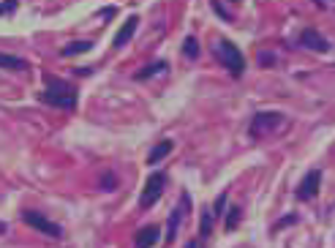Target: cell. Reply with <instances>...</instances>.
I'll return each instance as SVG.
<instances>
[{
  "mask_svg": "<svg viewBox=\"0 0 335 248\" xmlns=\"http://www.w3.org/2000/svg\"><path fill=\"white\" fill-rule=\"evenodd\" d=\"M164 69H166L164 60H156V63H150V66H145V69H139V71H137V79H150V77H156V74L164 71Z\"/></svg>",
  "mask_w": 335,
  "mask_h": 248,
  "instance_id": "13",
  "label": "cell"
},
{
  "mask_svg": "<svg viewBox=\"0 0 335 248\" xmlns=\"http://www.w3.org/2000/svg\"><path fill=\"white\" fill-rule=\"evenodd\" d=\"M185 248H205V245H202V237H199V240H191V243L185 245Z\"/></svg>",
  "mask_w": 335,
  "mask_h": 248,
  "instance_id": "20",
  "label": "cell"
},
{
  "mask_svg": "<svg viewBox=\"0 0 335 248\" xmlns=\"http://www.w3.org/2000/svg\"><path fill=\"white\" fill-rule=\"evenodd\" d=\"M85 49H90V44L74 41V44H69V46H63V55H77V52H85Z\"/></svg>",
  "mask_w": 335,
  "mask_h": 248,
  "instance_id": "16",
  "label": "cell"
},
{
  "mask_svg": "<svg viewBox=\"0 0 335 248\" xmlns=\"http://www.w3.org/2000/svg\"><path fill=\"white\" fill-rule=\"evenodd\" d=\"M183 52H185L188 57H199V44H196V38H193V36H188V38H185Z\"/></svg>",
  "mask_w": 335,
  "mask_h": 248,
  "instance_id": "15",
  "label": "cell"
},
{
  "mask_svg": "<svg viewBox=\"0 0 335 248\" xmlns=\"http://www.w3.org/2000/svg\"><path fill=\"white\" fill-rule=\"evenodd\" d=\"M17 9V0H6V3H0V14H9V11Z\"/></svg>",
  "mask_w": 335,
  "mask_h": 248,
  "instance_id": "19",
  "label": "cell"
},
{
  "mask_svg": "<svg viewBox=\"0 0 335 248\" xmlns=\"http://www.w3.org/2000/svg\"><path fill=\"white\" fill-rule=\"evenodd\" d=\"M41 101L49 106H57V109H74L77 106V90L69 82L46 77V93H41Z\"/></svg>",
  "mask_w": 335,
  "mask_h": 248,
  "instance_id": "1",
  "label": "cell"
},
{
  "mask_svg": "<svg viewBox=\"0 0 335 248\" xmlns=\"http://www.w3.org/2000/svg\"><path fill=\"white\" fill-rule=\"evenodd\" d=\"M188 207H191V197H188V194H183V197H180V205L172 210V218H169V224H166V234H164L166 243H172V240L177 237V229H180V224H183V216H185Z\"/></svg>",
  "mask_w": 335,
  "mask_h": 248,
  "instance_id": "6",
  "label": "cell"
},
{
  "mask_svg": "<svg viewBox=\"0 0 335 248\" xmlns=\"http://www.w3.org/2000/svg\"><path fill=\"white\" fill-rule=\"evenodd\" d=\"M237 224H240V207H232L229 216H226V232H232Z\"/></svg>",
  "mask_w": 335,
  "mask_h": 248,
  "instance_id": "17",
  "label": "cell"
},
{
  "mask_svg": "<svg viewBox=\"0 0 335 248\" xmlns=\"http://www.w3.org/2000/svg\"><path fill=\"white\" fill-rule=\"evenodd\" d=\"M117 185V177L112 175V172H106V177H104V191H112Z\"/></svg>",
  "mask_w": 335,
  "mask_h": 248,
  "instance_id": "18",
  "label": "cell"
},
{
  "mask_svg": "<svg viewBox=\"0 0 335 248\" xmlns=\"http://www.w3.org/2000/svg\"><path fill=\"white\" fill-rule=\"evenodd\" d=\"M137 25H139V17H128V19H125V25L117 30L115 41H112V44H115V49H120V46H125V44L131 41L133 33H137Z\"/></svg>",
  "mask_w": 335,
  "mask_h": 248,
  "instance_id": "9",
  "label": "cell"
},
{
  "mask_svg": "<svg viewBox=\"0 0 335 248\" xmlns=\"http://www.w3.org/2000/svg\"><path fill=\"white\" fill-rule=\"evenodd\" d=\"M158 243V226H142L133 237V245L137 248H153Z\"/></svg>",
  "mask_w": 335,
  "mask_h": 248,
  "instance_id": "10",
  "label": "cell"
},
{
  "mask_svg": "<svg viewBox=\"0 0 335 248\" xmlns=\"http://www.w3.org/2000/svg\"><path fill=\"white\" fill-rule=\"evenodd\" d=\"M319 185H321V169H311L303 180H300L297 197L300 199H313V197H316V191H319Z\"/></svg>",
  "mask_w": 335,
  "mask_h": 248,
  "instance_id": "7",
  "label": "cell"
},
{
  "mask_svg": "<svg viewBox=\"0 0 335 248\" xmlns=\"http://www.w3.org/2000/svg\"><path fill=\"white\" fill-rule=\"evenodd\" d=\"M216 52H218V60L229 69L234 77H240V74L245 71V60H243V52L237 49L232 41H226V38H218L216 44Z\"/></svg>",
  "mask_w": 335,
  "mask_h": 248,
  "instance_id": "2",
  "label": "cell"
},
{
  "mask_svg": "<svg viewBox=\"0 0 335 248\" xmlns=\"http://www.w3.org/2000/svg\"><path fill=\"white\" fill-rule=\"evenodd\" d=\"M284 123L281 112H256L251 120V134L253 137H267V134L278 131V126Z\"/></svg>",
  "mask_w": 335,
  "mask_h": 248,
  "instance_id": "4",
  "label": "cell"
},
{
  "mask_svg": "<svg viewBox=\"0 0 335 248\" xmlns=\"http://www.w3.org/2000/svg\"><path fill=\"white\" fill-rule=\"evenodd\" d=\"M210 234H213V213L205 210V213H202V232H199V237L207 240Z\"/></svg>",
  "mask_w": 335,
  "mask_h": 248,
  "instance_id": "14",
  "label": "cell"
},
{
  "mask_svg": "<svg viewBox=\"0 0 335 248\" xmlns=\"http://www.w3.org/2000/svg\"><path fill=\"white\" fill-rule=\"evenodd\" d=\"M0 69L25 71V69H28V63H25L22 57H17V55H6V52H0Z\"/></svg>",
  "mask_w": 335,
  "mask_h": 248,
  "instance_id": "12",
  "label": "cell"
},
{
  "mask_svg": "<svg viewBox=\"0 0 335 248\" xmlns=\"http://www.w3.org/2000/svg\"><path fill=\"white\" fill-rule=\"evenodd\" d=\"M172 147H175V145H172V139H161V142L153 147L150 153H147V164H150V166L161 164V161H164V158L172 153Z\"/></svg>",
  "mask_w": 335,
  "mask_h": 248,
  "instance_id": "11",
  "label": "cell"
},
{
  "mask_svg": "<svg viewBox=\"0 0 335 248\" xmlns=\"http://www.w3.org/2000/svg\"><path fill=\"white\" fill-rule=\"evenodd\" d=\"M22 218H25V224H30L33 229L49 234V237H60V234H63V229H60L57 224H52L49 218L41 216V213H36V210H25V213H22Z\"/></svg>",
  "mask_w": 335,
  "mask_h": 248,
  "instance_id": "5",
  "label": "cell"
},
{
  "mask_svg": "<svg viewBox=\"0 0 335 248\" xmlns=\"http://www.w3.org/2000/svg\"><path fill=\"white\" fill-rule=\"evenodd\" d=\"M300 44L308 46V49H313V52H327L330 49V44L324 41V36H321L319 30H313V28H308L300 33Z\"/></svg>",
  "mask_w": 335,
  "mask_h": 248,
  "instance_id": "8",
  "label": "cell"
},
{
  "mask_svg": "<svg viewBox=\"0 0 335 248\" xmlns=\"http://www.w3.org/2000/svg\"><path fill=\"white\" fill-rule=\"evenodd\" d=\"M166 189V175L164 172H153L150 177H147L145 189H142V197H139V205L142 207H153L161 199V194Z\"/></svg>",
  "mask_w": 335,
  "mask_h": 248,
  "instance_id": "3",
  "label": "cell"
}]
</instances>
